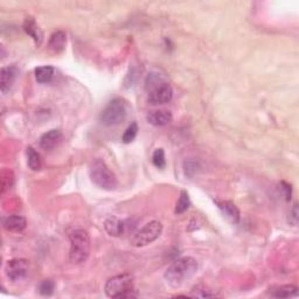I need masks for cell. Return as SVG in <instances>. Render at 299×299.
<instances>
[{
  "instance_id": "6da1fadb",
  "label": "cell",
  "mask_w": 299,
  "mask_h": 299,
  "mask_svg": "<svg viewBox=\"0 0 299 299\" xmlns=\"http://www.w3.org/2000/svg\"><path fill=\"white\" fill-rule=\"evenodd\" d=\"M197 270V262L193 257H182L172 263L164 275L172 287H180L186 280L192 278Z\"/></svg>"
},
{
  "instance_id": "7a4b0ae2",
  "label": "cell",
  "mask_w": 299,
  "mask_h": 299,
  "mask_svg": "<svg viewBox=\"0 0 299 299\" xmlns=\"http://www.w3.org/2000/svg\"><path fill=\"white\" fill-rule=\"evenodd\" d=\"M70 252L69 260L73 264H82L88 260L90 255V236L88 231L83 229L74 230L69 235Z\"/></svg>"
},
{
  "instance_id": "3957f363",
  "label": "cell",
  "mask_w": 299,
  "mask_h": 299,
  "mask_svg": "<svg viewBox=\"0 0 299 299\" xmlns=\"http://www.w3.org/2000/svg\"><path fill=\"white\" fill-rule=\"evenodd\" d=\"M106 293L110 298H133L137 297L134 290L133 276L130 274L117 275L108 279L106 283Z\"/></svg>"
},
{
  "instance_id": "277c9868",
  "label": "cell",
  "mask_w": 299,
  "mask_h": 299,
  "mask_svg": "<svg viewBox=\"0 0 299 299\" xmlns=\"http://www.w3.org/2000/svg\"><path fill=\"white\" fill-rule=\"evenodd\" d=\"M89 174L93 184L102 189L114 190L118 186V180L115 173L101 159H96L91 163Z\"/></svg>"
},
{
  "instance_id": "5b68a950",
  "label": "cell",
  "mask_w": 299,
  "mask_h": 299,
  "mask_svg": "<svg viewBox=\"0 0 299 299\" xmlns=\"http://www.w3.org/2000/svg\"><path fill=\"white\" fill-rule=\"evenodd\" d=\"M126 118V104L121 98H115L108 103L101 115V122L107 126H116Z\"/></svg>"
},
{
  "instance_id": "8992f818",
  "label": "cell",
  "mask_w": 299,
  "mask_h": 299,
  "mask_svg": "<svg viewBox=\"0 0 299 299\" xmlns=\"http://www.w3.org/2000/svg\"><path fill=\"white\" fill-rule=\"evenodd\" d=\"M162 233L163 224L159 221H151L145 224L144 227H141L137 233H134L133 236L131 237L130 243L137 248L148 245L152 242H155Z\"/></svg>"
},
{
  "instance_id": "52a82bcc",
  "label": "cell",
  "mask_w": 299,
  "mask_h": 299,
  "mask_svg": "<svg viewBox=\"0 0 299 299\" xmlns=\"http://www.w3.org/2000/svg\"><path fill=\"white\" fill-rule=\"evenodd\" d=\"M28 261L25 259H14L9 261L5 267L7 278L13 283L21 282V280H24L26 278V276L28 274Z\"/></svg>"
},
{
  "instance_id": "ba28073f",
  "label": "cell",
  "mask_w": 299,
  "mask_h": 299,
  "mask_svg": "<svg viewBox=\"0 0 299 299\" xmlns=\"http://www.w3.org/2000/svg\"><path fill=\"white\" fill-rule=\"evenodd\" d=\"M172 98H173V89L165 81L148 89V101L155 106L166 104L171 102Z\"/></svg>"
},
{
  "instance_id": "9c48e42d",
  "label": "cell",
  "mask_w": 299,
  "mask_h": 299,
  "mask_svg": "<svg viewBox=\"0 0 299 299\" xmlns=\"http://www.w3.org/2000/svg\"><path fill=\"white\" fill-rule=\"evenodd\" d=\"M62 132L58 129L48 131V132L43 133L40 138V147L44 150V151H52V150L55 148L60 144V141L62 140Z\"/></svg>"
},
{
  "instance_id": "30bf717a",
  "label": "cell",
  "mask_w": 299,
  "mask_h": 299,
  "mask_svg": "<svg viewBox=\"0 0 299 299\" xmlns=\"http://www.w3.org/2000/svg\"><path fill=\"white\" fill-rule=\"evenodd\" d=\"M17 74L18 69L16 66L4 67L2 69V74H0V89H2L3 93H6L12 88L14 81H16Z\"/></svg>"
},
{
  "instance_id": "8fae6325",
  "label": "cell",
  "mask_w": 299,
  "mask_h": 299,
  "mask_svg": "<svg viewBox=\"0 0 299 299\" xmlns=\"http://www.w3.org/2000/svg\"><path fill=\"white\" fill-rule=\"evenodd\" d=\"M172 114L167 110H155V111H150L146 119L150 124L153 126H165L167 124H170L172 122Z\"/></svg>"
},
{
  "instance_id": "7c38bea8",
  "label": "cell",
  "mask_w": 299,
  "mask_h": 299,
  "mask_svg": "<svg viewBox=\"0 0 299 299\" xmlns=\"http://www.w3.org/2000/svg\"><path fill=\"white\" fill-rule=\"evenodd\" d=\"M216 205L229 221L233 223H237L240 221V211L234 203H231V201H216Z\"/></svg>"
},
{
  "instance_id": "4fadbf2b",
  "label": "cell",
  "mask_w": 299,
  "mask_h": 299,
  "mask_svg": "<svg viewBox=\"0 0 299 299\" xmlns=\"http://www.w3.org/2000/svg\"><path fill=\"white\" fill-rule=\"evenodd\" d=\"M124 222H122L121 220L115 218V216H110V218H108L106 221H104V229H106V231L110 236H121V235L124 233Z\"/></svg>"
},
{
  "instance_id": "5bb4252c",
  "label": "cell",
  "mask_w": 299,
  "mask_h": 299,
  "mask_svg": "<svg viewBox=\"0 0 299 299\" xmlns=\"http://www.w3.org/2000/svg\"><path fill=\"white\" fill-rule=\"evenodd\" d=\"M67 42V36L65 32L56 31L51 35L49 42H48V48L53 52V53H61L65 49Z\"/></svg>"
},
{
  "instance_id": "9a60e30c",
  "label": "cell",
  "mask_w": 299,
  "mask_h": 299,
  "mask_svg": "<svg viewBox=\"0 0 299 299\" xmlns=\"http://www.w3.org/2000/svg\"><path fill=\"white\" fill-rule=\"evenodd\" d=\"M27 226V221H26L25 218H22L20 215H12L9 216L5 221H4V227H5L6 230L9 231H22Z\"/></svg>"
},
{
  "instance_id": "2e32d148",
  "label": "cell",
  "mask_w": 299,
  "mask_h": 299,
  "mask_svg": "<svg viewBox=\"0 0 299 299\" xmlns=\"http://www.w3.org/2000/svg\"><path fill=\"white\" fill-rule=\"evenodd\" d=\"M24 31L35 41L37 44L41 43L42 41V32L36 25V22L32 18H27L24 22Z\"/></svg>"
},
{
  "instance_id": "e0dca14e",
  "label": "cell",
  "mask_w": 299,
  "mask_h": 299,
  "mask_svg": "<svg viewBox=\"0 0 299 299\" xmlns=\"http://www.w3.org/2000/svg\"><path fill=\"white\" fill-rule=\"evenodd\" d=\"M54 76V68L51 66L37 67L35 69V78L39 83H48Z\"/></svg>"
},
{
  "instance_id": "ac0fdd59",
  "label": "cell",
  "mask_w": 299,
  "mask_h": 299,
  "mask_svg": "<svg viewBox=\"0 0 299 299\" xmlns=\"http://www.w3.org/2000/svg\"><path fill=\"white\" fill-rule=\"evenodd\" d=\"M298 289L294 285H282L277 290L272 292V296L276 298H290L293 296H297Z\"/></svg>"
},
{
  "instance_id": "d6986e66",
  "label": "cell",
  "mask_w": 299,
  "mask_h": 299,
  "mask_svg": "<svg viewBox=\"0 0 299 299\" xmlns=\"http://www.w3.org/2000/svg\"><path fill=\"white\" fill-rule=\"evenodd\" d=\"M27 164L32 171H39L41 168L40 155L32 146L27 147Z\"/></svg>"
},
{
  "instance_id": "ffe728a7",
  "label": "cell",
  "mask_w": 299,
  "mask_h": 299,
  "mask_svg": "<svg viewBox=\"0 0 299 299\" xmlns=\"http://www.w3.org/2000/svg\"><path fill=\"white\" fill-rule=\"evenodd\" d=\"M189 206L190 201L188 193H187L186 190H181L180 196H179V200L177 203V207H175V213H177V214H182V213H185L187 209L189 208Z\"/></svg>"
},
{
  "instance_id": "44dd1931",
  "label": "cell",
  "mask_w": 299,
  "mask_h": 299,
  "mask_svg": "<svg viewBox=\"0 0 299 299\" xmlns=\"http://www.w3.org/2000/svg\"><path fill=\"white\" fill-rule=\"evenodd\" d=\"M37 290H39V292L42 294V296H51V294H53L55 290L54 280L52 279L42 280V282L39 284V286H37Z\"/></svg>"
},
{
  "instance_id": "7402d4cb",
  "label": "cell",
  "mask_w": 299,
  "mask_h": 299,
  "mask_svg": "<svg viewBox=\"0 0 299 299\" xmlns=\"http://www.w3.org/2000/svg\"><path fill=\"white\" fill-rule=\"evenodd\" d=\"M152 163L153 165L158 168H164L166 166V160H165V152L163 148H157L153 152L152 156Z\"/></svg>"
},
{
  "instance_id": "603a6c76",
  "label": "cell",
  "mask_w": 299,
  "mask_h": 299,
  "mask_svg": "<svg viewBox=\"0 0 299 299\" xmlns=\"http://www.w3.org/2000/svg\"><path fill=\"white\" fill-rule=\"evenodd\" d=\"M137 133H138L137 123H132V124H131L129 128L125 130L124 134H123V137H122L123 143L129 144V143H131V141H133L134 138L137 137Z\"/></svg>"
},
{
  "instance_id": "cb8c5ba5",
  "label": "cell",
  "mask_w": 299,
  "mask_h": 299,
  "mask_svg": "<svg viewBox=\"0 0 299 299\" xmlns=\"http://www.w3.org/2000/svg\"><path fill=\"white\" fill-rule=\"evenodd\" d=\"M14 178H13V173L9 170H4L2 172V187H3V193L5 192L6 189L11 188V186L13 185Z\"/></svg>"
},
{
  "instance_id": "d4e9b609",
  "label": "cell",
  "mask_w": 299,
  "mask_h": 299,
  "mask_svg": "<svg viewBox=\"0 0 299 299\" xmlns=\"http://www.w3.org/2000/svg\"><path fill=\"white\" fill-rule=\"evenodd\" d=\"M216 293L212 292V290L206 289V287H195L190 293V297H199V298H212L215 297Z\"/></svg>"
},
{
  "instance_id": "484cf974",
  "label": "cell",
  "mask_w": 299,
  "mask_h": 299,
  "mask_svg": "<svg viewBox=\"0 0 299 299\" xmlns=\"http://www.w3.org/2000/svg\"><path fill=\"white\" fill-rule=\"evenodd\" d=\"M290 222L293 224V226H296L297 222H298V205L294 204L292 209H291L290 212Z\"/></svg>"
},
{
  "instance_id": "4316f807",
  "label": "cell",
  "mask_w": 299,
  "mask_h": 299,
  "mask_svg": "<svg viewBox=\"0 0 299 299\" xmlns=\"http://www.w3.org/2000/svg\"><path fill=\"white\" fill-rule=\"evenodd\" d=\"M282 189L284 190V192H285V199L286 200H290V197H291V186L290 185H287L286 182H282Z\"/></svg>"
}]
</instances>
